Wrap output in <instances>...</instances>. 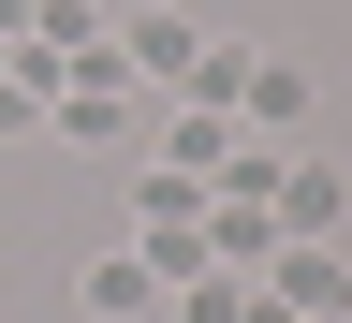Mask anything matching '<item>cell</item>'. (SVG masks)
Wrapping results in <instances>:
<instances>
[{
  "label": "cell",
  "mask_w": 352,
  "mask_h": 323,
  "mask_svg": "<svg viewBox=\"0 0 352 323\" xmlns=\"http://www.w3.org/2000/svg\"><path fill=\"white\" fill-rule=\"evenodd\" d=\"M338 294H352V280H338V250H323V236H294V250H279V309H338Z\"/></svg>",
  "instance_id": "obj_6"
},
{
  "label": "cell",
  "mask_w": 352,
  "mask_h": 323,
  "mask_svg": "<svg viewBox=\"0 0 352 323\" xmlns=\"http://www.w3.org/2000/svg\"><path fill=\"white\" fill-rule=\"evenodd\" d=\"M308 323H338V309H308Z\"/></svg>",
  "instance_id": "obj_12"
},
{
  "label": "cell",
  "mask_w": 352,
  "mask_h": 323,
  "mask_svg": "<svg viewBox=\"0 0 352 323\" xmlns=\"http://www.w3.org/2000/svg\"><path fill=\"white\" fill-rule=\"evenodd\" d=\"M294 236H279V220H264L250 191H220V220H206V264H279Z\"/></svg>",
  "instance_id": "obj_4"
},
{
  "label": "cell",
  "mask_w": 352,
  "mask_h": 323,
  "mask_svg": "<svg viewBox=\"0 0 352 323\" xmlns=\"http://www.w3.org/2000/svg\"><path fill=\"white\" fill-rule=\"evenodd\" d=\"M338 206H352L338 176H323V162H294V176H279V206H264V220H279V236H338Z\"/></svg>",
  "instance_id": "obj_5"
},
{
  "label": "cell",
  "mask_w": 352,
  "mask_h": 323,
  "mask_svg": "<svg viewBox=\"0 0 352 323\" xmlns=\"http://www.w3.org/2000/svg\"><path fill=\"white\" fill-rule=\"evenodd\" d=\"M30 30H44V44H103V15H88V0H30Z\"/></svg>",
  "instance_id": "obj_9"
},
{
  "label": "cell",
  "mask_w": 352,
  "mask_h": 323,
  "mask_svg": "<svg viewBox=\"0 0 352 323\" xmlns=\"http://www.w3.org/2000/svg\"><path fill=\"white\" fill-rule=\"evenodd\" d=\"M235 118L250 132H294L308 118V59H264V44H250V59H235Z\"/></svg>",
  "instance_id": "obj_2"
},
{
  "label": "cell",
  "mask_w": 352,
  "mask_h": 323,
  "mask_svg": "<svg viewBox=\"0 0 352 323\" xmlns=\"http://www.w3.org/2000/svg\"><path fill=\"white\" fill-rule=\"evenodd\" d=\"M250 309V280H235V264H206V280H176V323H235Z\"/></svg>",
  "instance_id": "obj_8"
},
{
  "label": "cell",
  "mask_w": 352,
  "mask_h": 323,
  "mask_svg": "<svg viewBox=\"0 0 352 323\" xmlns=\"http://www.w3.org/2000/svg\"><path fill=\"white\" fill-rule=\"evenodd\" d=\"M0 132H30V88H0Z\"/></svg>",
  "instance_id": "obj_10"
},
{
  "label": "cell",
  "mask_w": 352,
  "mask_h": 323,
  "mask_svg": "<svg viewBox=\"0 0 352 323\" xmlns=\"http://www.w3.org/2000/svg\"><path fill=\"white\" fill-rule=\"evenodd\" d=\"M118 59L176 88V74H191V59H206V30H191V15H162V0H132V15H118Z\"/></svg>",
  "instance_id": "obj_1"
},
{
  "label": "cell",
  "mask_w": 352,
  "mask_h": 323,
  "mask_svg": "<svg viewBox=\"0 0 352 323\" xmlns=\"http://www.w3.org/2000/svg\"><path fill=\"white\" fill-rule=\"evenodd\" d=\"M176 176H235V118H220V103L176 118Z\"/></svg>",
  "instance_id": "obj_7"
},
{
  "label": "cell",
  "mask_w": 352,
  "mask_h": 323,
  "mask_svg": "<svg viewBox=\"0 0 352 323\" xmlns=\"http://www.w3.org/2000/svg\"><path fill=\"white\" fill-rule=\"evenodd\" d=\"M15 30H30V0H0V44H15Z\"/></svg>",
  "instance_id": "obj_11"
},
{
  "label": "cell",
  "mask_w": 352,
  "mask_h": 323,
  "mask_svg": "<svg viewBox=\"0 0 352 323\" xmlns=\"http://www.w3.org/2000/svg\"><path fill=\"white\" fill-rule=\"evenodd\" d=\"M74 294H88V323H132V309H162V264H147V250H103Z\"/></svg>",
  "instance_id": "obj_3"
}]
</instances>
